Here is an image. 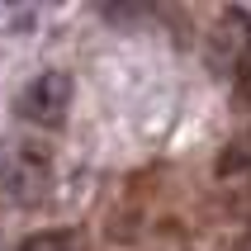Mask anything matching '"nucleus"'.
<instances>
[{
    "instance_id": "nucleus-1",
    "label": "nucleus",
    "mask_w": 251,
    "mask_h": 251,
    "mask_svg": "<svg viewBox=\"0 0 251 251\" xmlns=\"http://www.w3.org/2000/svg\"><path fill=\"white\" fill-rule=\"evenodd\" d=\"M0 180H5V195L14 204H43L48 185H52V156H48V147L43 142H14L5 152Z\"/></svg>"
},
{
    "instance_id": "nucleus-2",
    "label": "nucleus",
    "mask_w": 251,
    "mask_h": 251,
    "mask_svg": "<svg viewBox=\"0 0 251 251\" xmlns=\"http://www.w3.org/2000/svg\"><path fill=\"white\" fill-rule=\"evenodd\" d=\"M67 104H71V76L67 71H38L19 90V100H14L19 119H28V124H38V128H57L67 119Z\"/></svg>"
},
{
    "instance_id": "nucleus-3",
    "label": "nucleus",
    "mask_w": 251,
    "mask_h": 251,
    "mask_svg": "<svg viewBox=\"0 0 251 251\" xmlns=\"http://www.w3.org/2000/svg\"><path fill=\"white\" fill-rule=\"evenodd\" d=\"M19 251H71V232H57V227H48V232H28V237L19 242Z\"/></svg>"
}]
</instances>
